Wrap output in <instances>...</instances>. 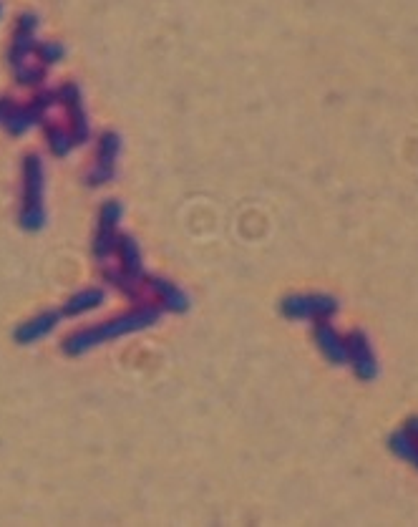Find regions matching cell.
I'll list each match as a JSON object with an SVG mask.
<instances>
[{"label":"cell","mask_w":418,"mask_h":527,"mask_svg":"<svg viewBox=\"0 0 418 527\" xmlns=\"http://www.w3.org/2000/svg\"><path fill=\"white\" fill-rule=\"evenodd\" d=\"M33 58H36L38 64L46 66V69L51 71L53 66H58L63 58H66V46L58 41H38Z\"/></svg>","instance_id":"cell-12"},{"label":"cell","mask_w":418,"mask_h":527,"mask_svg":"<svg viewBox=\"0 0 418 527\" xmlns=\"http://www.w3.org/2000/svg\"><path fill=\"white\" fill-rule=\"evenodd\" d=\"M121 147H124V142H121L119 132H111V129L101 132V137L96 139L94 159H91L89 169H86V174H84L86 187L99 190V187H106L114 182L116 169H119Z\"/></svg>","instance_id":"cell-3"},{"label":"cell","mask_w":418,"mask_h":527,"mask_svg":"<svg viewBox=\"0 0 418 527\" xmlns=\"http://www.w3.org/2000/svg\"><path fill=\"white\" fill-rule=\"evenodd\" d=\"M61 318H63L61 311L38 313V316H33L31 321L21 323V326L16 328V341L21 343V346H31V343L51 336V333L58 328V323H61Z\"/></svg>","instance_id":"cell-9"},{"label":"cell","mask_w":418,"mask_h":527,"mask_svg":"<svg viewBox=\"0 0 418 527\" xmlns=\"http://www.w3.org/2000/svg\"><path fill=\"white\" fill-rule=\"evenodd\" d=\"M56 101L63 109V124L68 127V132L74 134L76 144H86L91 139V124H89V111H86L84 94L81 86L74 81H63L56 89Z\"/></svg>","instance_id":"cell-7"},{"label":"cell","mask_w":418,"mask_h":527,"mask_svg":"<svg viewBox=\"0 0 418 527\" xmlns=\"http://www.w3.org/2000/svg\"><path fill=\"white\" fill-rule=\"evenodd\" d=\"M121 220H124V205L119 200H106L96 217L94 240H91V253L99 263L114 258L116 243L121 238Z\"/></svg>","instance_id":"cell-6"},{"label":"cell","mask_w":418,"mask_h":527,"mask_svg":"<svg viewBox=\"0 0 418 527\" xmlns=\"http://www.w3.org/2000/svg\"><path fill=\"white\" fill-rule=\"evenodd\" d=\"M159 318L157 306H136L129 313H121V316L111 318V321H101L96 326L79 328L71 336L63 338V354L68 356H81L91 348L101 346V343L116 341L121 336H129L134 331H142V328L152 326Z\"/></svg>","instance_id":"cell-1"},{"label":"cell","mask_w":418,"mask_h":527,"mask_svg":"<svg viewBox=\"0 0 418 527\" xmlns=\"http://www.w3.org/2000/svg\"><path fill=\"white\" fill-rule=\"evenodd\" d=\"M104 301H106L104 288H99V285H91V288L79 290V293H74V296H71L66 303H63L61 316L63 318L84 316V313L96 311V308L104 306Z\"/></svg>","instance_id":"cell-11"},{"label":"cell","mask_w":418,"mask_h":527,"mask_svg":"<svg viewBox=\"0 0 418 527\" xmlns=\"http://www.w3.org/2000/svg\"><path fill=\"white\" fill-rule=\"evenodd\" d=\"M58 106L56 101V89H43L38 91L33 99H28L26 104H13V109L8 111L6 122H3V129H6L11 137H23V134L31 132L33 127L46 122L48 111Z\"/></svg>","instance_id":"cell-4"},{"label":"cell","mask_w":418,"mask_h":527,"mask_svg":"<svg viewBox=\"0 0 418 527\" xmlns=\"http://www.w3.org/2000/svg\"><path fill=\"white\" fill-rule=\"evenodd\" d=\"M142 290L147 293V298L152 301V306L164 308V311L182 313L189 308V298L184 296L182 290L174 283L164 278H154V275H144Z\"/></svg>","instance_id":"cell-8"},{"label":"cell","mask_w":418,"mask_h":527,"mask_svg":"<svg viewBox=\"0 0 418 527\" xmlns=\"http://www.w3.org/2000/svg\"><path fill=\"white\" fill-rule=\"evenodd\" d=\"M38 26H41V21H38V16L33 11L18 13L11 43H8V66H11L13 74L23 71L26 66L38 64L36 58H33L38 46Z\"/></svg>","instance_id":"cell-5"},{"label":"cell","mask_w":418,"mask_h":527,"mask_svg":"<svg viewBox=\"0 0 418 527\" xmlns=\"http://www.w3.org/2000/svg\"><path fill=\"white\" fill-rule=\"evenodd\" d=\"M0 18H3V6H0Z\"/></svg>","instance_id":"cell-14"},{"label":"cell","mask_w":418,"mask_h":527,"mask_svg":"<svg viewBox=\"0 0 418 527\" xmlns=\"http://www.w3.org/2000/svg\"><path fill=\"white\" fill-rule=\"evenodd\" d=\"M18 222L26 232H41L48 222L46 210V162L41 154L31 152L23 157L21 167V205Z\"/></svg>","instance_id":"cell-2"},{"label":"cell","mask_w":418,"mask_h":527,"mask_svg":"<svg viewBox=\"0 0 418 527\" xmlns=\"http://www.w3.org/2000/svg\"><path fill=\"white\" fill-rule=\"evenodd\" d=\"M43 127V137H46V147L53 157H68V154L74 152L79 144H76L74 134L68 132V127L63 122H56V119H48L41 124Z\"/></svg>","instance_id":"cell-10"},{"label":"cell","mask_w":418,"mask_h":527,"mask_svg":"<svg viewBox=\"0 0 418 527\" xmlns=\"http://www.w3.org/2000/svg\"><path fill=\"white\" fill-rule=\"evenodd\" d=\"M13 104H16V101H13L11 96H0V127H3V122H6V116H8V111L13 109Z\"/></svg>","instance_id":"cell-13"}]
</instances>
